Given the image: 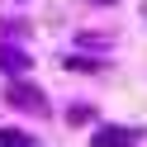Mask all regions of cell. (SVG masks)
Masks as SVG:
<instances>
[{
	"label": "cell",
	"mask_w": 147,
	"mask_h": 147,
	"mask_svg": "<svg viewBox=\"0 0 147 147\" xmlns=\"http://www.w3.org/2000/svg\"><path fill=\"white\" fill-rule=\"evenodd\" d=\"M24 67H29V57H24V52H14V48H0V71H14V76H19Z\"/></svg>",
	"instance_id": "3"
},
{
	"label": "cell",
	"mask_w": 147,
	"mask_h": 147,
	"mask_svg": "<svg viewBox=\"0 0 147 147\" xmlns=\"http://www.w3.org/2000/svg\"><path fill=\"white\" fill-rule=\"evenodd\" d=\"M0 147H29V138L14 133V128H0Z\"/></svg>",
	"instance_id": "4"
},
{
	"label": "cell",
	"mask_w": 147,
	"mask_h": 147,
	"mask_svg": "<svg viewBox=\"0 0 147 147\" xmlns=\"http://www.w3.org/2000/svg\"><path fill=\"white\" fill-rule=\"evenodd\" d=\"M133 138H138V133H128V128H105V133H95L90 147H138Z\"/></svg>",
	"instance_id": "2"
},
{
	"label": "cell",
	"mask_w": 147,
	"mask_h": 147,
	"mask_svg": "<svg viewBox=\"0 0 147 147\" xmlns=\"http://www.w3.org/2000/svg\"><path fill=\"white\" fill-rule=\"evenodd\" d=\"M10 105L29 109V114H43V109H48V100H43V90H33V86H10Z\"/></svg>",
	"instance_id": "1"
}]
</instances>
